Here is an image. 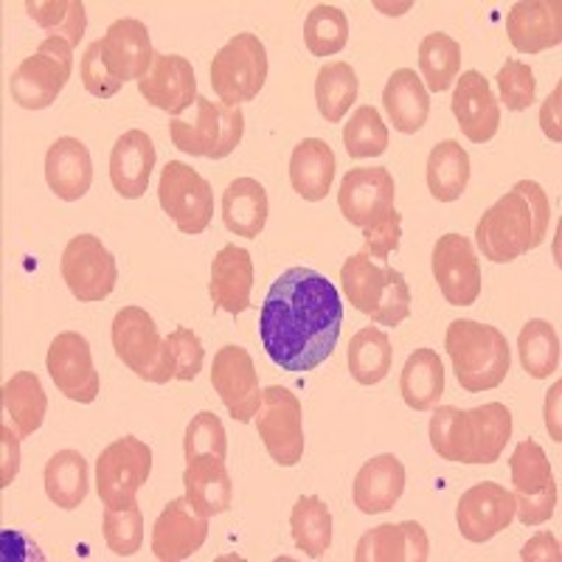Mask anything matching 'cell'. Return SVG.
<instances>
[{
  "label": "cell",
  "mask_w": 562,
  "mask_h": 562,
  "mask_svg": "<svg viewBox=\"0 0 562 562\" xmlns=\"http://www.w3.org/2000/svg\"><path fill=\"white\" fill-rule=\"evenodd\" d=\"M344 326L335 284L313 268H290L270 284L259 315V338L279 369L304 374L333 358Z\"/></svg>",
  "instance_id": "1"
},
{
  "label": "cell",
  "mask_w": 562,
  "mask_h": 562,
  "mask_svg": "<svg viewBox=\"0 0 562 562\" xmlns=\"http://www.w3.org/2000/svg\"><path fill=\"white\" fill-rule=\"evenodd\" d=\"M549 220L551 205L543 186L520 180L512 186V192L484 211V217L475 225V243L484 259L509 265L543 243Z\"/></svg>",
  "instance_id": "2"
},
{
  "label": "cell",
  "mask_w": 562,
  "mask_h": 562,
  "mask_svg": "<svg viewBox=\"0 0 562 562\" xmlns=\"http://www.w3.org/2000/svg\"><path fill=\"white\" fill-rule=\"evenodd\" d=\"M512 439V411L504 403L461 411L441 405L430 416V448L453 464H495Z\"/></svg>",
  "instance_id": "3"
},
{
  "label": "cell",
  "mask_w": 562,
  "mask_h": 562,
  "mask_svg": "<svg viewBox=\"0 0 562 562\" xmlns=\"http://www.w3.org/2000/svg\"><path fill=\"white\" fill-rule=\"evenodd\" d=\"M445 349L453 363L456 380L467 394L498 389L509 374L512 349L498 326L459 318L448 326Z\"/></svg>",
  "instance_id": "4"
},
{
  "label": "cell",
  "mask_w": 562,
  "mask_h": 562,
  "mask_svg": "<svg viewBox=\"0 0 562 562\" xmlns=\"http://www.w3.org/2000/svg\"><path fill=\"white\" fill-rule=\"evenodd\" d=\"M349 304L380 326H400L411 315L408 281L391 265L371 262L366 250L349 256L340 268Z\"/></svg>",
  "instance_id": "5"
},
{
  "label": "cell",
  "mask_w": 562,
  "mask_h": 562,
  "mask_svg": "<svg viewBox=\"0 0 562 562\" xmlns=\"http://www.w3.org/2000/svg\"><path fill=\"white\" fill-rule=\"evenodd\" d=\"M110 340L124 366L135 378L155 385H167L175 380L172 355L167 338H160L153 315L140 307H122L110 326Z\"/></svg>",
  "instance_id": "6"
},
{
  "label": "cell",
  "mask_w": 562,
  "mask_h": 562,
  "mask_svg": "<svg viewBox=\"0 0 562 562\" xmlns=\"http://www.w3.org/2000/svg\"><path fill=\"white\" fill-rule=\"evenodd\" d=\"M245 135V113L243 108H228L223 102L198 97L194 102L192 122L172 119L169 124V138L175 147L194 158L223 160L239 147Z\"/></svg>",
  "instance_id": "7"
},
{
  "label": "cell",
  "mask_w": 562,
  "mask_h": 562,
  "mask_svg": "<svg viewBox=\"0 0 562 562\" xmlns=\"http://www.w3.org/2000/svg\"><path fill=\"white\" fill-rule=\"evenodd\" d=\"M268 82V48L256 34H234L211 59V88L220 102L239 108L254 102Z\"/></svg>",
  "instance_id": "8"
},
{
  "label": "cell",
  "mask_w": 562,
  "mask_h": 562,
  "mask_svg": "<svg viewBox=\"0 0 562 562\" xmlns=\"http://www.w3.org/2000/svg\"><path fill=\"white\" fill-rule=\"evenodd\" d=\"M74 74V48L59 37H45L37 52L12 70L9 90L23 110H45L57 102Z\"/></svg>",
  "instance_id": "9"
},
{
  "label": "cell",
  "mask_w": 562,
  "mask_h": 562,
  "mask_svg": "<svg viewBox=\"0 0 562 562\" xmlns=\"http://www.w3.org/2000/svg\"><path fill=\"white\" fill-rule=\"evenodd\" d=\"M512 486H515V518L524 526L549 524L557 512V481L549 456L535 439L520 441L509 456Z\"/></svg>",
  "instance_id": "10"
},
{
  "label": "cell",
  "mask_w": 562,
  "mask_h": 562,
  "mask_svg": "<svg viewBox=\"0 0 562 562\" xmlns=\"http://www.w3.org/2000/svg\"><path fill=\"white\" fill-rule=\"evenodd\" d=\"M158 203L175 228L186 237H198L214 217V192L211 183L183 160H169L160 169Z\"/></svg>",
  "instance_id": "11"
},
{
  "label": "cell",
  "mask_w": 562,
  "mask_h": 562,
  "mask_svg": "<svg viewBox=\"0 0 562 562\" xmlns=\"http://www.w3.org/2000/svg\"><path fill=\"white\" fill-rule=\"evenodd\" d=\"M153 473V450L147 441L135 436H122L110 441L97 459V492L99 501L110 509L138 504L135 495Z\"/></svg>",
  "instance_id": "12"
},
{
  "label": "cell",
  "mask_w": 562,
  "mask_h": 562,
  "mask_svg": "<svg viewBox=\"0 0 562 562\" xmlns=\"http://www.w3.org/2000/svg\"><path fill=\"white\" fill-rule=\"evenodd\" d=\"M256 434L279 467H295L304 459V411L301 400L284 385L262 389V405L256 411Z\"/></svg>",
  "instance_id": "13"
},
{
  "label": "cell",
  "mask_w": 562,
  "mask_h": 562,
  "mask_svg": "<svg viewBox=\"0 0 562 562\" xmlns=\"http://www.w3.org/2000/svg\"><path fill=\"white\" fill-rule=\"evenodd\" d=\"M59 270H63L70 295L82 304L104 301L108 295H113L115 284H119L115 256L93 234H79L65 245Z\"/></svg>",
  "instance_id": "14"
},
{
  "label": "cell",
  "mask_w": 562,
  "mask_h": 562,
  "mask_svg": "<svg viewBox=\"0 0 562 562\" xmlns=\"http://www.w3.org/2000/svg\"><path fill=\"white\" fill-rule=\"evenodd\" d=\"M211 385L234 422H243V425L254 422L256 411L262 405V389H259V371L248 349L234 344L223 346L211 363Z\"/></svg>",
  "instance_id": "15"
},
{
  "label": "cell",
  "mask_w": 562,
  "mask_h": 562,
  "mask_svg": "<svg viewBox=\"0 0 562 562\" xmlns=\"http://www.w3.org/2000/svg\"><path fill=\"white\" fill-rule=\"evenodd\" d=\"M396 183L385 167H355L344 175L338 189V205L346 223L366 231L394 211Z\"/></svg>",
  "instance_id": "16"
},
{
  "label": "cell",
  "mask_w": 562,
  "mask_h": 562,
  "mask_svg": "<svg viewBox=\"0 0 562 562\" xmlns=\"http://www.w3.org/2000/svg\"><path fill=\"white\" fill-rule=\"evenodd\" d=\"M434 279L450 307H473L481 295V262L473 243L461 234H445L434 245Z\"/></svg>",
  "instance_id": "17"
},
{
  "label": "cell",
  "mask_w": 562,
  "mask_h": 562,
  "mask_svg": "<svg viewBox=\"0 0 562 562\" xmlns=\"http://www.w3.org/2000/svg\"><path fill=\"white\" fill-rule=\"evenodd\" d=\"M48 374L59 394H65L70 403L90 405L99 396V371L93 366V351L85 335L59 333L48 346Z\"/></svg>",
  "instance_id": "18"
},
{
  "label": "cell",
  "mask_w": 562,
  "mask_h": 562,
  "mask_svg": "<svg viewBox=\"0 0 562 562\" xmlns=\"http://www.w3.org/2000/svg\"><path fill=\"white\" fill-rule=\"evenodd\" d=\"M515 520V495L504 484L481 481L470 486L456 506V524L467 543H486Z\"/></svg>",
  "instance_id": "19"
},
{
  "label": "cell",
  "mask_w": 562,
  "mask_h": 562,
  "mask_svg": "<svg viewBox=\"0 0 562 562\" xmlns=\"http://www.w3.org/2000/svg\"><path fill=\"white\" fill-rule=\"evenodd\" d=\"M205 537H209V518L194 509L183 495V498L169 501L167 509L160 512L158 520H155L153 554L160 562L189 560L203 549Z\"/></svg>",
  "instance_id": "20"
},
{
  "label": "cell",
  "mask_w": 562,
  "mask_h": 562,
  "mask_svg": "<svg viewBox=\"0 0 562 562\" xmlns=\"http://www.w3.org/2000/svg\"><path fill=\"white\" fill-rule=\"evenodd\" d=\"M138 93L155 110L180 119V113L198 102V77L192 63L180 54H155L153 68L138 82Z\"/></svg>",
  "instance_id": "21"
},
{
  "label": "cell",
  "mask_w": 562,
  "mask_h": 562,
  "mask_svg": "<svg viewBox=\"0 0 562 562\" xmlns=\"http://www.w3.org/2000/svg\"><path fill=\"white\" fill-rule=\"evenodd\" d=\"M453 108L456 122H459L461 133L467 140L473 144H486L498 135L501 127V104L492 93L490 82L484 79V74L479 70H464L459 79H456L453 90Z\"/></svg>",
  "instance_id": "22"
},
{
  "label": "cell",
  "mask_w": 562,
  "mask_h": 562,
  "mask_svg": "<svg viewBox=\"0 0 562 562\" xmlns=\"http://www.w3.org/2000/svg\"><path fill=\"white\" fill-rule=\"evenodd\" d=\"M506 34L515 52L543 54L562 43L560 0H520L506 14Z\"/></svg>",
  "instance_id": "23"
},
{
  "label": "cell",
  "mask_w": 562,
  "mask_h": 562,
  "mask_svg": "<svg viewBox=\"0 0 562 562\" xmlns=\"http://www.w3.org/2000/svg\"><path fill=\"white\" fill-rule=\"evenodd\" d=\"M104 59L119 82H140L155 63V48L149 40V29L135 18H122L110 23L108 34L102 37Z\"/></svg>",
  "instance_id": "24"
},
{
  "label": "cell",
  "mask_w": 562,
  "mask_h": 562,
  "mask_svg": "<svg viewBox=\"0 0 562 562\" xmlns=\"http://www.w3.org/2000/svg\"><path fill=\"white\" fill-rule=\"evenodd\" d=\"M250 290H254V259L245 248H237L234 243L225 245L211 262V304L228 315H243L245 310H250Z\"/></svg>",
  "instance_id": "25"
},
{
  "label": "cell",
  "mask_w": 562,
  "mask_h": 562,
  "mask_svg": "<svg viewBox=\"0 0 562 562\" xmlns=\"http://www.w3.org/2000/svg\"><path fill=\"white\" fill-rule=\"evenodd\" d=\"M155 169V144L144 130H127L110 153V183L124 200L147 194Z\"/></svg>",
  "instance_id": "26"
},
{
  "label": "cell",
  "mask_w": 562,
  "mask_h": 562,
  "mask_svg": "<svg viewBox=\"0 0 562 562\" xmlns=\"http://www.w3.org/2000/svg\"><path fill=\"white\" fill-rule=\"evenodd\" d=\"M45 183L65 203H77L93 186V158L79 138H57L45 155Z\"/></svg>",
  "instance_id": "27"
},
{
  "label": "cell",
  "mask_w": 562,
  "mask_h": 562,
  "mask_svg": "<svg viewBox=\"0 0 562 562\" xmlns=\"http://www.w3.org/2000/svg\"><path fill=\"white\" fill-rule=\"evenodd\" d=\"M428 557L430 540L416 520L378 526L355 546V562H425Z\"/></svg>",
  "instance_id": "28"
},
{
  "label": "cell",
  "mask_w": 562,
  "mask_h": 562,
  "mask_svg": "<svg viewBox=\"0 0 562 562\" xmlns=\"http://www.w3.org/2000/svg\"><path fill=\"white\" fill-rule=\"evenodd\" d=\"M405 492V464L394 453L374 456L355 475L351 498L363 515L391 512Z\"/></svg>",
  "instance_id": "29"
},
{
  "label": "cell",
  "mask_w": 562,
  "mask_h": 562,
  "mask_svg": "<svg viewBox=\"0 0 562 562\" xmlns=\"http://www.w3.org/2000/svg\"><path fill=\"white\" fill-rule=\"evenodd\" d=\"M183 490L186 501L198 512H203L205 518L225 515L231 509V501H234V481H231L225 459L203 453L186 461Z\"/></svg>",
  "instance_id": "30"
},
{
  "label": "cell",
  "mask_w": 562,
  "mask_h": 562,
  "mask_svg": "<svg viewBox=\"0 0 562 562\" xmlns=\"http://www.w3.org/2000/svg\"><path fill=\"white\" fill-rule=\"evenodd\" d=\"M383 108L396 133L414 135L428 124L430 93L416 70L400 68L391 74L383 90Z\"/></svg>",
  "instance_id": "31"
},
{
  "label": "cell",
  "mask_w": 562,
  "mask_h": 562,
  "mask_svg": "<svg viewBox=\"0 0 562 562\" xmlns=\"http://www.w3.org/2000/svg\"><path fill=\"white\" fill-rule=\"evenodd\" d=\"M335 153L321 138H304L290 155V186L307 203H321L333 192Z\"/></svg>",
  "instance_id": "32"
},
{
  "label": "cell",
  "mask_w": 562,
  "mask_h": 562,
  "mask_svg": "<svg viewBox=\"0 0 562 562\" xmlns=\"http://www.w3.org/2000/svg\"><path fill=\"white\" fill-rule=\"evenodd\" d=\"M223 223L231 234L256 239L268 223V192L256 178H237L223 192Z\"/></svg>",
  "instance_id": "33"
},
{
  "label": "cell",
  "mask_w": 562,
  "mask_h": 562,
  "mask_svg": "<svg viewBox=\"0 0 562 562\" xmlns=\"http://www.w3.org/2000/svg\"><path fill=\"white\" fill-rule=\"evenodd\" d=\"M0 403H3V414L9 416L20 439H29L43 425L45 411H48V394L34 371H18L0 389Z\"/></svg>",
  "instance_id": "34"
},
{
  "label": "cell",
  "mask_w": 562,
  "mask_h": 562,
  "mask_svg": "<svg viewBox=\"0 0 562 562\" xmlns=\"http://www.w3.org/2000/svg\"><path fill=\"white\" fill-rule=\"evenodd\" d=\"M400 394L411 411H430L445 394V366L439 351L422 346L405 360L400 374Z\"/></svg>",
  "instance_id": "35"
},
{
  "label": "cell",
  "mask_w": 562,
  "mask_h": 562,
  "mask_svg": "<svg viewBox=\"0 0 562 562\" xmlns=\"http://www.w3.org/2000/svg\"><path fill=\"white\" fill-rule=\"evenodd\" d=\"M45 495L59 509L70 512L79 509L88 498V461L79 450H59L52 456V461L45 464Z\"/></svg>",
  "instance_id": "36"
},
{
  "label": "cell",
  "mask_w": 562,
  "mask_h": 562,
  "mask_svg": "<svg viewBox=\"0 0 562 562\" xmlns=\"http://www.w3.org/2000/svg\"><path fill=\"white\" fill-rule=\"evenodd\" d=\"M425 178H428L430 194L439 203H453L467 192V183H470V155L459 140H441L430 149Z\"/></svg>",
  "instance_id": "37"
},
{
  "label": "cell",
  "mask_w": 562,
  "mask_h": 562,
  "mask_svg": "<svg viewBox=\"0 0 562 562\" xmlns=\"http://www.w3.org/2000/svg\"><path fill=\"white\" fill-rule=\"evenodd\" d=\"M391 360H394V349H391V338L378 329V326H363L355 338L349 340V374L355 383L360 385H378L389 378Z\"/></svg>",
  "instance_id": "38"
},
{
  "label": "cell",
  "mask_w": 562,
  "mask_h": 562,
  "mask_svg": "<svg viewBox=\"0 0 562 562\" xmlns=\"http://www.w3.org/2000/svg\"><path fill=\"white\" fill-rule=\"evenodd\" d=\"M290 531L295 549L304 551L310 560H318L333 546V512L318 495H301L290 512Z\"/></svg>",
  "instance_id": "39"
},
{
  "label": "cell",
  "mask_w": 562,
  "mask_h": 562,
  "mask_svg": "<svg viewBox=\"0 0 562 562\" xmlns=\"http://www.w3.org/2000/svg\"><path fill=\"white\" fill-rule=\"evenodd\" d=\"M358 74L344 59H335V63H326L318 70V79H315V102H318V113L324 115L329 124L344 122V115L349 113V108L358 102Z\"/></svg>",
  "instance_id": "40"
},
{
  "label": "cell",
  "mask_w": 562,
  "mask_h": 562,
  "mask_svg": "<svg viewBox=\"0 0 562 562\" xmlns=\"http://www.w3.org/2000/svg\"><path fill=\"white\" fill-rule=\"evenodd\" d=\"M518 355L529 378H551L560 369V335H557L554 324L543 318L526 321L518 335Z\"/></svg>",
  "instance_id": "41"
},
{
  "label": "cell",
  "mask_w": 562,
  "mask_h": 562,
  "mask_svg": "<svg viewBox=\"0 0 562 562\" xmlns=\"http://www.w3.org/2000/svg\"><path fill=\"white\" fill-rule=\"evenodd\" d=\"M419 70L428 93L450 90L461 70V45L450 34H425L419 43Z\"/></svg>",
  "instance_id": "42"
},
{
  "label": "cell",
  "mask_w": 562,
  "mask_h": 562,
  "mask_svg": "<svg viewBox=\"0 0 562 562\" xmlns=\"http://www.w3.org/2000/svg\"><path fill=\"white\" fill-rule=\"evenodd\" d=\"M26 12L48 37L65 40L70 48H77L88 29L82 0H29Z\"/></svg>",
  "instance_id": "43"
},
{
  "label": "cell",
  "mask_w": 562,
  "mask_h": 562,
  "mask_svg": "<svg viewBox=\"0 0 562 562\" xmlns=\"http://www.w3.org/2000/svg\"><path fill=\"white\" fill-rule=\"evenodd\" d=\"M349 43V20L333 3H318L304 20V45L313 57H335Z\"/></svg>",
  "instance_id": "44"
},
{
  "label": "cell",
  "mask_w": 562,
  "mask_h": 562,
  "mask_svg": "<svg viewBox=\"0 0 562 562\" xmlns=\"http://www.w3.org/2000/svg\"><path fill=\"white\" fill-rule=\"evenodd\" d=\"M344 147L355 160L378 158L389 149V127L378 108L363 104L349 115V122L344 124Z\"/></svg>",
  "instance_id": "45"
},
{
  "label": "cell",
  "mask_w": 562,
  "mask_h": 562,
  "mask_svg": "<svg viewBox=\"0 0 562 562\" xmlns=\"http://www.w3.org/2000/svg\"><path fill=\"white\" fill-rule=\"evenodd\" d=\"M104 543L115 557H133L144 543V515L138 504L124 506V509H110L104 506Z\"/></svg>",
  "instance_id": "46"
},
{
  "label": "cell",
  "mask_w": 562,
  "mask_h": 562,
  "mask_svg": "<svg viewBox=\"0 0 562 562\" xmlns=\"http://www.w3.org/2000/svg\"><path fill=\"white\" fill-rule=\"evenodd\" d=\"M203 453H214L220 456V459L228 456V436H225L223 422H220V416L214 414V411H200V414L189 422V428H186L183 436L186 461Z\"/></svg>",
  "instance_id": "47"
},
{
  "label": "cell",
  "mask_w": 562,
  "mask_h": 562,
  "mask_svg": "<svg viewBox=\"0 0 562 562\" xmlns=\"http://www.w3.org/2000/svg\"><path fill=\"white\" fill-rule=\"evenodd\" d=\"M498 104H506V110H512V113L529 110L535 104L537 93L535 70L520 63V59H506L504 68L498 70Z\"/></svg>",
  "instance_id": "48"
},
{
  "label": "cell",
  "mask_w": 562,
  "mask_h": 562,
  "mask_svg": "<svg viewBox=\"0 0 562 562\" xmlns=\"http://www.w3.org/2000/svg\"><path fill=\"white\" fill-rule=\"evenodd\" d=\"M167 346H169V355H172L175 380H183V383L198 380L205 360L203 340L198 338V333L189 329V326H178V329H172V333L167 335Z\"/></svg>",
  "instance_id": "49"
},
{
  "label": "cell",
  "mask_w": 562,
  "mask_h": 562,
  "mask_svg": "<svg viewBox=\"0 0 562 562\" xmlns=\"http://www.w3.org/2000/svg\"><path fill=\"white\" fill-rule=\"evenodd\" d=\"M79 77H82L85 90L97 99H113L115 93L124 88V82H119V79L110 74L108 59H104L102 40L88 45V52H85L82 63H79Z\"/></svg>",
  "instance_id": "50"
},
{
  "label": "cell",
  "mask_w": 562,
  "mask_h": 562,
  "mask_svg": "<svg viewBox=\"0 0 562 562\" xmlns=\"http://www.w3.org/2000/svg\"><path fill=\"white\" fill-rule=\"evenodd\" d=\"M400 237H403V214L394 209L378 225L363 231V250L371 259L389 265V256L400 248Z\"/></svg>",
  "instance_id": "51"
},
{
  "label": "cell",
  "mask_w": 562,
  "mask_h": 562,
  "mask_svg": "<svg viewBox=\"0 0 562 562\" xmlns=\"http://www.w3.org/2000/svg\"><path fill=\"white\" fill-rule=\"evenodd\" d=\"M20 470V434L9 422H0V486L7 490Z\"/></svg>",
  "instance_id": "52"
},
{
  "label": "cell",
  "mask_w": 562,
  "mask_h": 562,
  "mask_svg": "<svg viewBox=\"0 0 562 562\" xmlns=\"http://www.w3.org/2000/svg\"><path fill=\"white\" fill-rule=\"evenodd\" d=\"M520 560L526 562H560L562 560V551L560 543H557V537L551 531H540L524 546L520 551Z\"/></svg>",
  "instance_id": "53"
},
{
  "label": "cell",
  "mask_w": 562,
  "mask_h": 562,
  "mask_svg": "<svg viewBox=\"0 0 562 562\" xmlns=\"http://www.w3.org/2000/svg\"><path fill=\"white\" fill-rule=\"evenodd\" d=\"M560 97H562V88L557 85L554 90H551V97L546 99L543 110H540V124H543V133L549 135L554 144H560L562 140V130H560Z\"/></svg>",
  "instance_id": "54"
},
{
  "label": "cell",
  "mask_w": 562,
  "mask_h": 562,
  "mask_svg": "<svg viewBox=\"0 0 562 562\" xmlns=\"http://www.w3.org/2000/svg\"><path fill=\"white\" fill-rule=\"evenodd\" d=\"M560 394H562V383L551 385L549 396H546V428H549L551 441L560 445L562 441V430H560Z\"/></svg>",
  "instance_id": "55"
}]
</instances>
